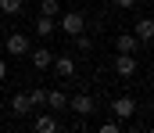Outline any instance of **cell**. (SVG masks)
<instances>
[{
	"label": "cell",
	"mask_w": 154,
	"mask_h": 133,
	"mask_svg": "<svg viewBox=\"0 0 154 133\" xmlns=\"http://www.w3.org/2000/svg\"><path fill=\"white\" fill-rule=\"evenodd\" d=\"M133 4H136V0H115V7H122V11H129Z\"/></svg>",
	"instance_id": "obj_19"
},
{
	"label": "cell",
	"mask_w": 154,
	"mask_h": 133,
	"mask_svg": "<svg viewBox=\"0 0 154 133\" xmlns=\"http://www.w3.org/2000/svg\"><path fill=\"white\" fill-rule=\"evenodd\" d=\"M36 33L43 36V40H50V36L57 33V18H47V14H39V18H36Z\"/></svg>",
	"instance_id": "obj_10"
},
{
	"label": "cell",
	"mask_w": 154,
	"mask_h": 133,
	"mask_svg": "<svg viewBox=\"0 0 154 133\" xmlns=\"http://www.w3.org/2000/svg\"><path fill=\"white\" fill-rule=\"evenodd\" d=\"M0 108H4V104H0Z\"/></svg>",
	"instance_id": "obj_21"
},
{
	"label": "cell",
	"mask_w": 154,
	"mask_h": 133,
	"mask_svg": "<svg viewBox=\"0 0 154 133\" xmlns=\"http://www.w3.org/2000/svg\"><path fill=\"white\" fill-rule=\"evenodd\" d=\"M39 14L57 18V14H61V4H57V0H39Z\"/></svg>",
	"instance_id": "obj_14"
},
{
	"label": "cell",
	"mask_w": 154,
	"mask_h": 133,
	"mask_svg": "<svg viewBox=\"0 0 154 133\" xmlns=\"http://www.w3.org/2000/svg\"><path fill=\"white\" fill-rule=\"evenodd\" d=\"M140 47H143V43H140L133 33H118V36H115V50H118V54H136Z\"/></svg>",
	"instance_id": "obj_6"
},
{
	"label": "cell",
	"mask_w": 154,
	"mask_h": 133,
	"mask_svg": "<svg viewBox=\"0 0 154 133\" xmlns=\"http://www.w3.org/2000/svg\"><path fill=\"white\" fill-rule=\"evenodd\" d=\"M111 115H115L118 122L133 119V115H136V101H133V97H115V101H111Z\"/></svg>",
	"instance_id": "obj_3"
},
{
	"label": "cell",
	"mask_w": 154,
	"mask_h": 133,
	"mask_svg": "<svg viewBox=\"0 0 154 133\" xmlns=\"http://www.w3.org/2000/svg\"><path fill=\"white\" fill-rule=\"evenodd\" d=\"M4 76H7V61L0 58V83H4Z\"/></svg>",
	"instance_id": "obj_20"
},
{
	"label": "cell",
	"mask_w": 154,
	"mask_h": 133,
	"mask_svg": "<svg viewBox=\"0 0 154 133\" xmlns=\"http://www.w3.org/2000/svg\"><path fill=\"white\" fill-rule=\"evenodd\" d=\"M115 72L122 79H133L136 76V54H118L115 58Z\"/></svg>",
	"instance_id": "obj_4"
},
{
	"label": "cell",
	"mask_w": 154,
	"mask_h": 133,
	"mask_svg": "<svg viewBox=\"0 0 154 133\" xmlns=\"http://www.w3.org/2000/svg\"><path fill=\"white\" fill-rule=\"evenodd\" d=\"M29 112H32V104H29V93H22V90H18V93L11 97V115H14V119H25Z\"/></svg>",
	"instance_id": "obj_9"
},
{
	"label": "cell",
	"mask_w": 154,
	"mask_h": 133,
	"mask_svg": "<svg viewBox=\"0 0 154 133\" xmlns=\"http://www.w3.org/2000/svg\"><path fill=\"white\" fill-rule=\"evenodd\" d=\"M0 11L4 14H18L22 11V0H0Z\"/></svg>",
	"instance_id": "obj_16"
},
{
	"label": "cell",
	"mask_w": 154,
	"mask_h": 133,
	"mask_svg": "<svg viewBox=\"0 0 154 133\" xmlns=\"http://www.w3.org/2000/svg\"><path fill=\"white\" fill-rule=\"evenodd\" d=\"M32 126H36L39 133H54V130H57V119H54L50 112H43V115H39V119L32 122Z\"/></svg>",
	"instance_id": "obj_13"
},
{
	"label": "cell",
	"mask_w": 154,
	"mask_h": 133,
	"mask_svg": "<svg viewBox=\"0 0 154 133\" xmlns=\"http://www.w3.org/2000/svg\"><path fill=\"white\" fill-rule=\"evenodd\" d=\"M72 40H75V50H90V47H93V40H90L86 33H79V36H72Z\"/></svg>",
	"instance_id": "obj_18"
},
{
	"label": "cell",
	"mask_w": 154,
	"mask_h": 133,
	"mask_svg": "<svg viewBox=\"0 0 154 133\" xmlns=\"http://www.w3.org/2000/svg\"><path fill=\"white\" fill-rule=\"evenodd\" d=\"M47 104H50L54 112H65V108H68V93H61V90H47Z\"/></svg>",
	"instance_id": "obj_12"
},
{
	"label": "cell",
	"mask_w": 154,
	"mask_h": 133,
	"mask_svg": "<svg viewBox=\"0 0 154 133\" xmlns=\"http://www.w3.org/2000/svg\"><path fill=\"white\" fill-rule=\"evenodd\" d=\"M4 50H7V54H14V58H25L32 47H29V36H25V33H11V36L4 40Z\"/></svg>",
	"instance_id": "obj_2"
},
{
	"label": "cell",
	"mask_w": 154,
	"mask_h": 133,
	"mask_svg": "<svg viewBox=\"0 0 154 133\" xmlns=\"http://www.w3.org/2000/svg\"><path fill=\"white\" fill-rule=\"evenodd\" d=\"M133 36H136L140 43H151V36H154V22H151V18H140V22H136V33H133Z\"/></svg>",
	"instance_id": "obj_11"
},
{
	"label": "cell",
	"mask_w": 154,
	"mask_h": 133,
	"mask_svg": "<svg viewBox=\"0 0 154 133\" xmlns=\"http://www.w3.org/2000/svg\"><path fill=\"white\" fill-rule=\"evenodd\" d=\"M29 104H32V108H47V90H43V87L29 90Z\"/></svg>",
	"instance_id": "obj_15"
},
{
	"label": "cell",
	"mask_w": 154,
	"mask_h": 133,
	"mask_svg": "<svg viewBox=\"0 0 154 133\" xmlns=\"http://www.w3.org/2000/svg\"><path fill=\"white\" fill-rule=\"evenodd\" d=\"M57 29H61L65 36H79V33L86 29V14H82V11H61V14H57Z\"/></svg>",
	"instance_id": "obj_1"
},
{
	"label": "cell",
	"mask_w": 154,
	"mask_h": 133,
	"mask_svg": "<svg viewBox=\"0 0 154 133\" xmlns=\"http://www.w3.org/2000/svg\"><path fill=\"white\" fill-rule=\"evenodd\" d=\"M122 130V122H118L115 115H111V119H104V122H100V133H118Z\"/></svg>",
	"instance_id": "obj_17"
},
{
	"label": "cell",
	"mask_w": 154,
	"mask_h": 133,
	"mask_svg": "<svg viewBox=\"0 0 154 133\" xmlns=\"http://www.w3.org/2000/svg\"><path fill=\"white\" fill-rule=\"evenodd\" d=\"M29 58H32V68H36V72H47L50 61H54V50H50V47H39V50H29Z\"/></svg>",
	"instance_id": "obj_8"
},
{
	"label": "cell",
	"mask_w": 154,
	"mask_h": 133,
	"mask_svg": "<svg viewBox=\"0 0 154 133\" xmlns=\"http://www.w3.org/2000/svg\"><path fill=\"white\" fill-rule=\"evenodd\" d=\"M50 68H54V72H57L61 79H72V76H75V61H72L68 54H61V58L54 54V61H50Z\"/></svg>",
	"instance_id": "obj_7"
},
{
	"label": "cell",
	"mask_w": 154,
	"mask_h": 133,
	"mask_svg": "<svg viewBox=\"0 0 154 133\" xmlns=\"http://www.w3.org/2000/svg\"><path fill=\"white\" fill-rule=\"evenodd\" d=\"M68 108H72L75 115H93V108H97V104H93V97H90V93H75V97H68Z\"/></svg>",
	"instance_id": "obj_5"
}]
</instances>
